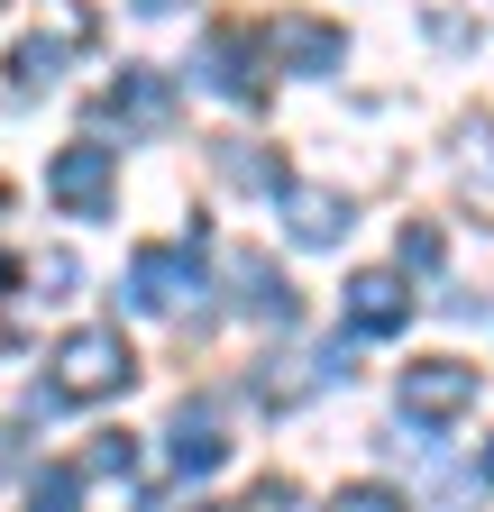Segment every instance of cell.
Listing matches in <instances>:
<instances>
[{
  "instance_id": "7",
  "label": "cell",
  "mask_w": 494,
  "mask_h": 512,
  "mask_svg": "<svg viewBox=\"0 0 494 512\" xmlns=\"http://www.w3.org/2000/svg\"><path fill=\"white\" fill-rule=\"evenodd\" d=\"M92 110L119 119V128H165V119H174V83L156 74V64H119V83H110Z\"/></svg>"
},
{
  "instance_id": "23",
  "label": "cell",
  "mask_w": 494,
  "mask_h": 512,
  "mask_svg": "<svg viewBox=\"0 0 494 512\" xmlns=\"http://www.w3.org/2000/svg\"><path fill=\"white\" fill-rule=\"evenodd\" d=\"M485 485H494V448H485Z\"/></svg>"
},
{
  "instance_id": "5",
  "label": "cell",
  "mask_w": 494,
  "mask_h": 512,
  "mask_svg": "<svg viewBox=\"0 0 494 512\" xmlns=\"http://www.w3.org/2000/svg\"><path fill=\"white\" fill-rule=\"evenodd\" d=\"M183 293H202V256L193 247H138L129 256V302L138 311H183Z\"/></svg>"
},
{
  "instance_id": "14",
  "label": "cell",
  "mask_w": 494,
  "mask_h": 512,
  "mask_svg": "<svg viewBox=\"0 0 494 512\" xmlns=\"http://www.w3.org/2000/svg\"><path fill=\"white\" fill-rule=\"evenodd\" d=\"M55 74H65V37H19V46H10V92H19V101L46 92Z\"/></svg>"
},
{
  "instance_id": "19",
  "label": "cell",
  "mask_w": 494,
  "mask_h": 512,
  "mask_svg": "<svg viewBox=\"0 0 494 512\" xmlns=\"http://www.w3.org/2000/svg\"><path fill=\"white\" fill-rule=\"evenodd\" d=\"M28 275H37V293H46V302H65V284H74V256H37Z\"/></svg>"
},
{
  "instance_id": "4",
  "label": "cell",
  "mask_w": 494,
  "mask_h": 512,
  "mask_svg": "<svg viewBox=\"0 0 494 512\" xmlns=\"http://www.w3.org/2000/svg\"><path fill=\"white\" fill-rule=\"evenodd\" d=\"M266 37H247V28H211L202 37V83L220 92V101H266Z\"/></svg>"
},
{
  "instance_id": "1",
  "label": "cell",
  "mask_w": 494,
  "mask_h": 512,
  "mask_svg": "<svg viewBox=\"0 0 494 512\" xmlns=\"http://www.w3.org/2000/svg\"><path fill=\"white\" fill-rule=\"evenodd\" d=\"M55 375V403H110V394H129L138 384V357H129V339L110 330V320H92V330H65L55 339V357H46Z\"/></svg>"
},
{
  "instance_id": "18",
  "label": "cell",
  "mask_w": 494,
  "mask_h": 512,
  "mask_svg": "<svg viewBox=\"0 0 494 512\" xmlns=\"http://www.w3.org/2000/svg\"><path fill=\"white\" fill-rule=\"evenodd\" d=\"M330 512H412V503H403L394 485H376V476H357V485H339V503H330Z\"/></svg>"
},
{
  "instance_id": "12",
  "label": "cell",
  "mask_w": 494,
  "mask_h": 512,
  "mask_svg": "<svg viewBox=\"0 0 494 512\" xmlns=\"http://www.w3.org/2000/svg\"><path fill=\"white\" fill-rule=\"evenodd\" d=\"M458 192H467V211L494 220V128H485V119L458 128Z\"/></svg>"
},
{
  "instance_id": "20",
  "label": "cell",
  "mask_w": 494,
  "mask_h": 512,
  "mask_svg": "<svg viewBox=\"0 0 494 512\" xmlns=\"http://www.w3.org/2000/svg\"><path fill=\"white\" fill-rule=\"evenodd\" d=\"M247 512H302V494H293V485H284V476H266V485H257V494H247Z\"/></svg>"
},
{
  "instance_id": "8",
  "label": "cell",
  "mask_w": 494,
  "mask_h": 512,
  "mask_svg": "<svg viewBox=\"0 0 494 512\" xmlns=\"http://www.w3.org/2000/svg\"><path fill=\"white\" fill-rule=\"evenodd\" d=\"M284 229H293V247H339V238H348V192L293 183V192H284Z\"/></svg>"
},
{
  "instance_id": "21",
  "label": "cell",
  "mask_w": 494,
  "mask_h": 512,
  "mask_svg": "<svg viewBox=\"0 0 494 512\" xmlns=\"http://www.w3.org/2000/svg\"><path fill=\"white\" fill-rule=\"evenodd\" d=\"M10 458H19V430H0V476H10Z\"/></svg>"
},
{
  "instance_id": "17",
  "label": "cell",
  "mask_w": 494,
  "mask_h": 512,
  "mask_svg": "<svg viewBox=\"0 0 494 512\" xmlns=\"http://www.w3.org/2000/svg\"><path fill=\"white\" fill-rule=\"evenodd\" d=\"M129 467H138V439H129V430H101L92 458H83V476H129Z\"/></svg>"
},
{
  "instance_id": "10",
  "label": "cell",
  "mask_w": 494,
  "mask_h": 512,
  "mask_svg": "<svg viewBox=\"0 0 494 512\" xmlns=\"http://www.w3.org/2000/svg\"><path fill=\"white\" fill-rule=\"evenodd\" d=\"M174 467L183 476H220L229 467V439H220V412L211 403H183L174 412Z\"/></svg>"
},
{
  "instance_id": "24",
  "label": "cell",
  "mask_w": 494,
  "mask_h": 512,
  "mask_svg": "<svg viewBox=\"0 0 494 512\" xmlns=\"http://www.w3.org/2000/svg\"><path fill=\"white\" fill-rule=\"evenodd\" d=\"M0 10H10V0H0Z\"/></svg>"
},
{
  "instance_id": "3",
  "label": "cell",
  "mask_w": 494,
  "mask_h": 512,
  "mask_svg": "<svg viewBox=\"0 0 494 512\" xmlns=\"http://www.w3.org/2000/svg\"><path fill=\"white\" fill-rule=\"evenodd\" d=\"M476 403V366L467 357H412L403 366V421L412 430H449Z\"/></svg>"
},
{
  "instance_id": "22",
  "label": "cell",
  "mask_w": 494,
  "mask_h": 512,
  "mask_svg": "<svg viewBox=\"0 0 494 512\" xmlns=\"http://www.w3.org/2000/svg\"><path fill=\"white\" fill-rule=\"evenodd\" d=\"M138 10H147V19H165V10H183V0H138Z\"/></svg>"
},
{
  "instance_id": "15",
  "label": "cell",
  "mask_w": 494,
  "mask_h": 512,
  "mask_svg": "<svg viewBox=\"0 0 494 512\" xmlns=\"http://www.w3.org/2000/svg\"><path fill=\"white\" fill-rule=\"evenodd\" d=\"M28 512H83V467H46L28 485Z\"/></svg>"
},
{
  "instance_id": "9",
  "label": "cell",
  "mask_w": 494,
  "mask_h": 512,
  "mask_svg": "<svg viewBox=\"0 0 494 512\" xmlns=\"http://www.w3.org/2000/svg\"><path fill=\"white\" fill-rule=\"evenodd\" d=\"M266 46L293 64V74H339V55H348V37H339V28H321V19H275V28H266Z\"/></svg>"
},
{
  "instance_id": "6",
  "label": "cell",
  "mask_w": 494,
  "mask_h": 512,
  "mask_svg": "<svg viewBox=\"0 0 494 512\" xmlns=\"http://www.w3.org/2000/svg\"><path fill=\"white\" fill-rule=\"evenodd\" d=\"M403 320H412V284H403V275H385V266L348 275V330H357V339H394Z\"/></svg>"
},
{
  "instance_id": "2",
  "label": "cell",
  "mask_w": 494,
  "mask_h": 512,
  "mask_svg": "<svg viewBox=\"0 0 494 512\" xmlns=\"http://www.w3.org/2000/svg\"><path fill=\"white\" fill-rule=\"evenodd\" d=\"M46 202L74 211V220H110V202H119V147H101V138L55 147L46 156Z\"/></svg>"
},
{
  "instance_id": "13",
  "label": "cell",
  "mask_w": 494,
  "mask_h": 512,
  "mask_svg": "<svg viewBox=\"0 0 494 512\" xmlns=\"http://www.w3.org/2000/svg\"><path fill=\"white\" fill-rule=\"evenodd\" d=\"M238 311H257V320H293L302 302H293V284L266 266V256H238Z\"/></svg>"
},
{
  "instance_id": "16",
  "label": "cell",
  "mask_w": 494,
  "mask_h": 512,
  "mask_svg": "<svg viewBox=\"0 0 494 512\" xmlns=\"http://www.w3.org/2000/svg\"><path fill=\"white\" fill-rule=\"evenodd\" d=\"M394 256H403V275H440L449 247H440V229H430V220H403V247H394Z\"/></svg>"
},
{
  "instance_id": "11",
  "label": "cell",
  "mask_w": 494,
  "mask_h": 512,
  "mask_svg": "<svg viewBox=\"0 0 494 512\" xmlns=\"http://www.w3.org/2000/svg\"><path fill=\"white\" fill-rule=\"evenodd\" d=\"M211 165L238 183V192H275V202H284V192H293V174H284V156H266V147H247V138H220L211 147Z\"/></svg>"
}]
</instances>
